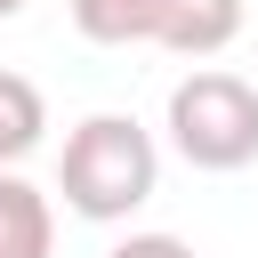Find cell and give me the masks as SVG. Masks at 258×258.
Here are the masks:
<instances>
[{
    "label": "cell",
    "mask_w": 258,
    "mask_h": 258,
    "mask_svg": "<svg viewBox=\"0 0 258 258\" xmlns=\"http://www.w3.org/2000/svg\"><path fill=\"white\" fill-rule=\"evenodd\" d=\"M161 185V145L137 113H89L64 129V153H56V194L73 218L89 226H121L153 202Z\"/></svg>",
    "instance_id": "cell-1"
},
{
    "label": "cell",
    "mask_w": 258,
    "mask_h": 258,
    "mask_svg": "<svg viewBox=\"0 0 258 258\" xmlns=\"http://www.w3.org/2000/svg\"><path fill=\"white\" fill-rule=\"evenodd\" d=\"M169 145L185 169H210V177H234L258 161V81L226 73V64H194L177 89H169V113H161Z\"/></svg>",
    "instance_id": "cell-2"
},
{
    "label": "cell",
    "mask_w": 258,
    "mask_h": 258,
    "mask_svg": "<svg viewBox=\"0 0 258 258\" xmlns=\"http://www.w3.org/2000/svg\"><path fill=\"white\" fill-rule=\"evenodd\" d=\"M73 32L97 48H169V56H218L242 32V0H64Z\"/></svg>",
    "instance_id": "cell-3"
},
{
    "label": "cell",
    "mask_w": 258,
    "mask_h": 258,
    "mask_svg": "<svg viewBox=\"0 0 258 258\" xmlns=\"http://www.w3.org/2000/svg\"><path fill=\"white\" fill-rule=\"evenodd\" d=\"M56 250V210L40 185H24L16 169H0V258H48Z\"/></svg>",
    "instance_id": "cell-4"
},
{
    "label": "cell",
    "mask_w": 258,
    "mask_h": 258,
    "mask_svg": "<svg viewBox=\"0 0 258 258\" xmlns=\"http://www.w3.org/2000/svg\"><path fill=\"white\" fill-rule=\"evenodd\" d=\"M40 137H48V97H40V81H24V73L0 64V169H16Z\"/></svg>",
    "instance_id": "cell-5"
},
{
    "label": "cell",
    "mask_w": 258,
    "mask_h": 258,
    "mask_svg": "<svg viewBox=\"0 0 258 258\" xmlns=\"http://www.w3.org/2000/svg\"><path fill=\"white\" fill-rule=\"evenodd\" d=\"M105 258H202L194 242H177V234H121Z\"/></svg>",
    "instance_id": "cell-6"
},
{
    "label": "cell",
    "mask_w": 258,
    "mask_h": 258,
    "mask_svg": "<svg viewBox=\"0 0 258 258\" xmlns=\"http://www.w3.org/2000/svg\"><path fill=\"white\" fill-rule=\"evenodd\" d=\"M24 8H32V0H0V24H8V16H24Z\"/></svg>",
    "instance_id": "cell-7"
}]
</instances>
